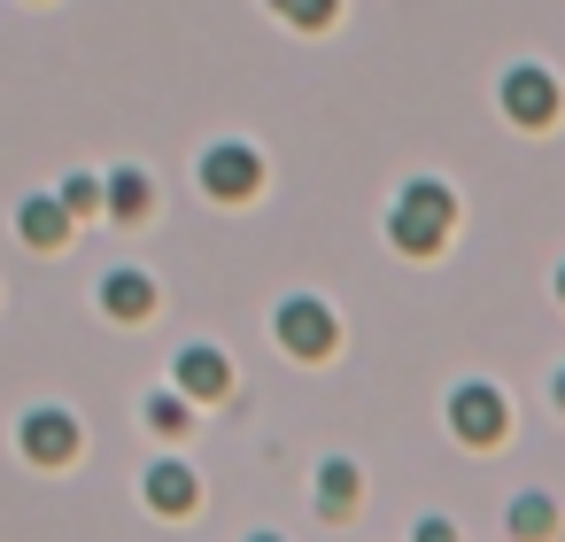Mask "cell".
Listing matches in <instances>:
<instances>
[{
  "label": "cell",
  "instance_id": "3",
  "mask_svg": "<svg viewBox=\"0 0 565 542\" xmlns=\"http://www.w3.org/2000/svg\"><path fill=\"white\" fill-rule=\"evenodd\" d=\"M202 179H210L217 194H248V187H256V156H248V148H217V156L202 163Z\"/></svg>",
  "mask_w": 565,
  "mask_h": 542
},
{
  "label": "cell",
  "instance_id": "7",
  "mask_svg": "<svg viewBox=\"0 0 565 542\" xmlns=\"http://www.w3.org/2000/svg\"><path fill=\"white\" fill-rule=\"evenodd\" d=\"M148 302H156V295H148V279H132V272H117V279H109V310H117V318L148 310Z\"/></svg>",
  "mask_w": 565,
  "mask_h": 542
},
{
  "label": "cell",
  "instance_id": "2",
  "mask_svg": "<svg viewBox=\"0 0 565 542\" xmlns=\"http://www.w3.org/2000/svg\"><path fill=\"white\" fill-rule=\"evenodd\" d=\"M279 333H287V349H295V357H326V349H333V318H326L318 302H287Z\"/></svg>",
  "mask_w": 565,
  "mask_h": 542
},
{
  "label": "cell",
  "instance_id": "11",
  "mask_svg": "<svg viewBox=\"0 0 565 542\" xmlns=\"http://www.w3.org/2000/svg\"><path fill=\"white\" fill-rule=\"evenodd\" d=\"M287 9H295V17H310V24H318V17H333V0H287Z\"/></svg>",
  "mask_w": 565,
  "mask_h": 542
},
{
  "label": "cell",
  "instance_id": "10",
  "mask_svg": "<svg viewBox=\"0 0 565 542\" xmlns=\"http://www.w3.org/2000/svg\"><path fill=\"white\" fill-rule=\"evenodd\" d=\"M156 496H163V503H186L194 480H186V472H156Z\"/></svg>",
  "mask_w": 565,
  "mask_h": 542
},
{
  "label": "cell",
  "instance_id": "6",
  "mask_svg": "<svg viewBox=\"0 0 565 542\" xmlns=\"http://www.w3.org/2000/svg\"><path fill=\"white\" fill-rule=\"evenodd\" d=\"M179 380H186V387H202V395H217V387H225V357L194 349V357H179Z\"/></svg>",
  "mask_w": 565,
  "mask_h": 542
},
{
  "label": "cell",
  "instance_id": "5",
  "mask_svg": "<svg viewBox=\"0 0 565 542\" xmlns=\"http://www.w3.org/2000/svg\"><path fill=\"white\" fill-rule=\"evenodd\" d=\"M457 418H465V434H495V426H503V411H495L488 387H465V395H457Z\"/></svg>",
  "mask_w": 565,
  "mask_h": 542
},
{
  "label": "cell",
  "instance_id": "12",
  "mask_svg": "<svg viewBox=\"0 0 565 542\" xmlns=\"http://www.w3.org/2000/svg\"><path fill=\"white\" fill-rule=\"evenodd\" d=\"M557 395H565V380H557Z\"/></svg>",
  "mask_w": 565,
  "mask_h": 542
},
{
  "label": "cell",
  "instance_id": "4",
  "mask_svg": "<svg viewBox=\"0 0 565 542\" xmlns=\"http://www.w3.org/2000/svg\"><path fill=\"white\" fill-rule=\"evenodd\" d=\"M503 102H511L519 117H550V78H542V71H519V78L503 86Z\"/></svg>",
  "mask_w": 565,
  "mask_h": 542
},
{
  "label": "cell",
  "instance_id": "8",
  "mask_svg": "<svg viewBox=\"0 0 565 542\" xmlns=\"http://www.w3.org/2000/svg\"><path fill=\"white\" fill-rule=\"evenodd\" d=\"M71 442H78V434H71L63 418H40V426H32V449H40V457H63Z\"/></svg>",
  "mask_w": 565,
  "mask_h": 542
},
{
  "label": "cell",
  "instance_id": "1",
  "mask_svg": "<svg viewBox=\"0 0 565 542\" xmlns=\"http://www.w3.org/2000/svg\"><path fill=\"white\" fill-rule=\"evenodd\" d=\"M441 233H449V194L418 187V194L403 202V241H411V248H434Z\"/></svg>",
  "mask_w": 565,
  "mask_h": 542
},
{
  "label": "cell",
  "instance_id": "9",
  "mask_svg": "<svg viewBox=\"0 0 565 542\" xmlns=\"http://www.w3.org/2000/svg\"><path fill=\"white\" fill-rule=\"evenodd\" d=\"M132 210H148V179L125 171V179H117V217H132Z\"/></svg>",
  "mask_w": 565,
  "mask_h": 542
}]
</instances>
